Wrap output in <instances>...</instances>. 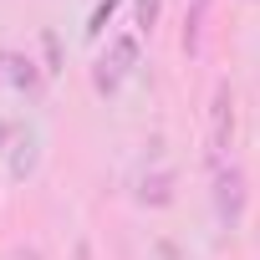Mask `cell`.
Returning <instances> with one entry per match:
<instances>
[{"label":"cell","instance_id":"cell-1","mask_svg":"<svg viewBox=\"0 0 260 260\" xmlns=\"http://www.w3.org/2000/svg\"><path fill=\"white\" fill-rule=\"evenodd\" d=\"M214 214L224 230H235L245 219V169H235V164L214 169Z\"/></svg>","mask_w":260,"mask_h":260},{"label":"cell","instance_id":"cell-2","mask_svg":"<svg viewBox=\"0 0 260 260\" xmlns=\"http://www.w3.org/2000/svg\"><path fill=\"white\" fill-rule=\"evenodd\" d=\"M138 67V36H117L112 46H107V56H97V67H92V87L97 92H117V82Z\"/></svg>","mask_w":260,"mask_h":260},{"label":"cell","instance_id":"cell-3","mask_svg":"<svg viewBox=\"0 0 260 260\" xmlns=\"http://www.w3.org/2000/svg\"><path fill=\"white\" fill-rule=\"evenodd\" d=\"M230 133H235V92H230V82H219L214 102H209V164L214 169L230 153Z\"/></svg>","mask_w":260,"mask_h":260},{"label":"cell","instance_id":"cell-4","mask_svg":"<svg viewBox=\"0 0 260 260\" xmlns=\"http://www.w3.org/2000/svg\"><path fill=\"white\" fill-rule=\"evenodd\" d=\"M138 199H143V204H169V199H174V169L148 174V179H143V189H138Z\"/></svg>","mask_w":260,"mask_h":260},{"label":"cell","instance_id":"cell-5","mask_svg":"<svg viewBox=\"0 0 260 260\" xmlns=\"http://www.w3.org/2000/svg\"><path fill=\"white\" fill-rule=\"evenodd\" d=\"M6 67H11V82H16V87H26V92H41L36 61H26V56H6Z\"/></svg>","mask_w":260,"mask_h":260},{"label":"cell","instance_id":"cell-6","mask_svg":"<svg viewBox=\"0 0 260 260\" xmlns=\"http://www.w3.org/2000/svg\"><path fill=\"white\" fill-rule=\"evenodd\" d=\"M204 11H209V0H194V11H189V21H184V51H189V56L199 51V21H204Z\"/></svg>","mask_w":260,"mask_h":260},{"label":"cell","instance_id":"cell-7","mask_svg":"<svg viewBox=\"0 0 260 260\" xmlns=\"http://www.w3.org/2000/svg\"><path fill=\"white\" fill-rule=\"evenodd\" d=\"M112 11H117V0H102V6L92 11V26H87V36H102V31H107V21H112Z\"/></svg>","mask_w":260,"mask_h":260},{"label":"cell","instance_id":"cell-8","mask_svg":"<svg viewBox=\"0 0 260 260\" xmlns=\"http://www.w3.org/2000/svg\"><path fill=\"white\" fill-rule=\"evenodd\" d=\"M158 26V0H138V31H153Z\"/></svg>","mask_w":260,"mask_h":260},{"label":"cell","instance_id":"cell-9","mask_svg":"<svg viewBox=\"0 0 260 260\" xmlns=\"http://www.w3.org/2000/svg\"><path fill=\"white\" fill-rule=\"evenodd\" d=\"M46 61H51L46 72H56V61H61V46H56V36H51V31H46Z\"/></svg>","mask_w":260,"mask_h":260},{"label":"cell","instance_id":"cell-10","mask_svg":"<svg viewBox=\"0 0 260 260\" xmlns=\"http://www.w3.org/2000/svg\"><path fill=\"white\" fill-rule=\"evenodd\" d=\"M77 260H92V245L87 240H77Z\"/></svg>","mask_w":260,"mask_h":260},{"label":"cell","instance_id":"cell-11","mask_svg":"<svg viewBox=\"0 0 260 260\" xmlns=\"http://www.w3.org/2000/svg\"><path fill=\"white\" fill-rule=\"evenodd\" d=\"M0 61H6V56H0Z\"/></svg>","mask_w":260,"mask_h":260}]
</instances>
